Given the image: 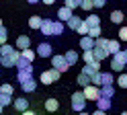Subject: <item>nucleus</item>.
<instances>
[{
	"label": "nucleus",
	"mask_w": 127,
	"mask_h": 115,
	"mask_svg": "<svg viewBox=\"0 0 127 115\" xmlns=\"http://www.w3.org/2000/svg\"><path fill=\"white\" fill-rule=\"evenodd\" d=\"M125 64H127L125 52H123V49H119V52L113 54V58H111V72H123Z\"/></svg>",
	"instance_id": "obj_1"
},
{
	"label": "nucleus",
	"mask_w": 127,
	"mask_h": 115,
	"mask_svg": "<svg viewBox=\"0 0 127 115\" xmlns=\"http://www.w3.org/2000/svg\"><path fill=\"white\" fill-rule=\"evenodd\" d=\"M90 80H92V84H96V86H105V84H113V82H115L113 72H100V70L94 74Z\"/></svg>",
	"instance_id": "obj_2"
},
{
	"label": "nucleus",
	"mask_w": 127,
	"mask_h": 115,
	"mask_svg": "<svg viewBox=\"0 0 127 115\" xmlns=\"http://www.w3.org/2000/svg\"><path fill=\"white\" fill-rule=\"evenodd\" d=\"M19 56H21V49H14V52H10V54L0 56V66H2V68H14Z\"/></svg>",
	"instance_id": "obj_3"
},
{
	"label": "nucleus",
	"mask_w": 127,
	"mask_h": 115,
	"mask_svg": "<svg viewBox=\"0 0 127 115\" xmlns=\"http://www.w3.org/2000/svg\"><path fill=\"white\" fill-rule=\"evenodd\" d=\"M86 97H84V93L82 90H78V93H74L72 95V109L76 111V113H80V111H84L86 109Z\"/></svg>",
	"instance_id": "obj_4"
},
{
	"label": "nucleus",
	"mask_w": 127,
	"mask_h": 115,
	"mask_svg": "<svg viewBox=\"0 0 127 115\" xmlns=\"http://www.w3.org/2000/svg\"><path fill=\"white\" fill-rule=\"evenodd\" d=\"M60 74H62V72H58L55 68H51V70H45V72H41L39 80H41L43 84H53L55 80H60Z\"/></svg>",
	"instance_id": "obj_5"
},
{
	"label": "nucleus",
	"mask_w": 127,
	"mask_h": 115,
	"mask_svg": "<svg viewBox=\"0 0 127 115\" xmlns=\"http://www.w3.org/2000/svg\"><path fill=\"white\" fill-rule=\"evenodd\" d=\"M51 68H55L58 72H68L70 64L66 62V58H64V56H51Z\"/></svg>",
	"instance_id": "obj_6"
},
{
	"label": "nucleus",
	"mask_w": 127,
	"mask_h": 115,
	"mask_svg": "<svg viewBox=\"0 0 127 115\" xmlns=\"http://www.w3.org/2000/svg\"><path fill=\"white\" fill-rule=\"evenodd\" d=\"M82 93H84V97H86V101H96V99L100 97V88H98L96 84H92V82H90L88 86H84Z\"/></svg>",
	"instance_id": "obj_7"
},
{
	"label": "nucleus",
	"mask_w": 127,
	"mask_h": 115,
	"mask_svg": "<svg viewBox=\"0 0 127 115\" xmlns=\"http://www.w3.org/2000/svg\"><path fill=\"white\" fill-rule=\"evenodd\" d=\"M37 56L39 58H51L53 56V47L47 43V41H41V43L37 45Z\"/></svg>",
	"instance_id": "obj_8"
},
{
	"label": "nucleus",
	"mask_w": 127,
	"mask_h": 115,
	"mask_svg": "<svg viewBox=\"0 0 127 115\" xmlns=\"http://www.w3.org/2000/svg\"><path fill=\"white\" fill-rule=\"evenodd\" d=\"M33 78V64H27L25 68H19V74H17V80L23 82V80H29Z\"/></svg>",
	"instance_id": "obj_9"
},
{
	"label": "nucleus",
	"mask_w": 127,
	"mask_h": 115,
	"mask_svg": "<svg viewBox=\"0 0 127 115\" xmlns=\"http://www.w3.org/2000/svg\"><path fill=\"white\" fill-rule=\"evenodd\" d=\"M98 70H100V62H98V60H94V62H90V64H84V68H82V72L88 74L90 78H92Z\"/></svg>",
	"instance_id": "obj_10"
},
{
	"label": "nucleus",
	"mask_w": 127,
	"mask_h": 115,
	"mask_svg": "<svg viewBox=\"0 0 127 115\" xmlns=\"http://www.w3.org/2000/svg\"><path fill=\"white\" fill-rule=\"evenodd\" d=\"M21 88H23V93H35V90H37V80L35 78L23 80L21 82Z\"/></svg>",
	"instance_id": "obj_11"
},
{
	"label": "nucleus",
	"mask_w": 127,
	"mask_h": 115,
	"mask_svg": "<svg viewBox=\"0 0 127 115\" xmlns=\"http://www.w3.org/2000/svg\"><path fill=\"white\" fill-rule=\"evenodd\" d=\"M92 52H94V60H98V62H102L105 58L111 56V54L107 52V47H98V45H94V47H92Z\"/></svg>",
	"instance_id": "obj_12"
},
{
	"label": "nucleus",
	"mask_w": 127,
	"mask_h": 115,
	"mask_svg": "<svg viewBox=\"0 0 127 115\" xmlns=\"http://www.w3.org/2000/svg\"><path fill=\"white\" fill-rule=\"evenodd\" d=\"M12 107H14V109H17L19 113H23L25 109H29V101H27L25 97H21V99H14V101H12Z\"/></svg>",
	"instance_id": "obj_13"
},
{
	"label": "nucleus",
	"mask_w": 127,
	"mask_h": 115,
	"mask_svg": "<svg viewBox=\"0 0 127 115\" xmlns=\"http://www.w3.org/2000/svg\"><path fill=\"white\" fill-rule=\"evenodd\" d=\"M72 14H74V10H72V8H68V6H62L60 10H58V19H60L62 23H66V21H68Z\"/></svg>",
	"instance_id": "obj_14"
},
{
	"label": "nucleus",
	"mask_w": 127,
	"mask_h": 115,
	"mask_svg": "<svg viewBox=\"0 0 127 115\" xmlns=\"http://www.w3.org/2000/svg\"><path fill=\"white\" fill-rule=\"evenodd\" d=\"M14 47H19V49H27V47H31V39H29V35H19Z\"/></svg>",
	"instance_id": "obj_15"
},
{
	"label": "nucleus",
	"mask_w": 127,
	"mask_h": 115,
	"mask_svg": "<svg viewBox=\"0 0 127 115\" xmlns=\"http://www.w3.org/2000/svg\"><path fill=\"white\" fill-rule=\"evenodd\" d=\"M80 47H82V52L84 49H92L94 47V39L90 35H80Z\"/></svg>",
	"instance_id": "obj_16"
},
{
	"label": "nucleus",
	"mask_w": 127,
	"mask_h": 115,
	"mask_svg": "<svg viewBox=\"0 0 127 115\" xmlns=\"http://www.w3.org/2000/svg\"><path fill=\"white\" fill-rule=\"evenodd\" d=\"M94 103H96V109H102V111H109L111 109V99L109 97H98Z\"/></svg>",
	"instance_id": "obj_17"
},
{
	"label": "nucleus",
	"mask_w": 127,
	"mask_h": 115,
	"mask_svg": "<svg viewBox=\"0 0 127 115\" xmlns=\"http://www.w3.org/2000/svg\"><path fill=\"white\" fill-rule=\"evenodd\" d=\"M51 27H53V21H51V19H43V21H41V27H39V31H41L43 35L49 37V35H51Z\"/></svg>",
	"instance_id": "obj_18"
},
{
	"label": "nucleus",
	"mask_w": 127,
	"mask_h": 115,
	"mask_svg": "<svg viewBox=\"0 0 127 115\" xmlns=\"http://www.w3.org/2000/svg\"><path fill=\"white\" fill-rule=\"evenodd\" d=\"M119 49H121V41H117V39H109L107 41V52L113 56V54H117Z\"/></svg>",
	"instance_id": "obj_19"
},
{
	"label": "nucleus",
	"mask_w": 127,
	"mask_h": 115,
	"mask_svg": "<svg viewBox=\"0 0 127 115\" xmlns=\"http://www.w3.org/2000/svg\"><path fill=\"white\" fill-rule=\"evenodd\" d=\"M66 23H68V29L76 31V27H78V25L82 23V19H80V16H78V14H72V16H70V19H68Z\"/></svg>",
	"instance_id": "obj_20"
},
{
	"label": "nucleus",
	"mask_w": 127,
	"mask_h": 115,
	"mask_svg": "<svg viewBox=\"0 0 127 115\" xmlns=\"http://www.w3.org/2000/svg\"><path fill=\"white\" fill-rule=\"evenodd\" d=\"M64 58H66V62L72 66V64H76L78 62V52H74V49H68L66 54H64Z\"/></svg>",
	"instance_id": "obj_21"
},
{
	"label": "nucleus",
	"mask_w": 127,
	"mask_h": 115,
	"mask_svg": "<svg viewBox=\"0 0 127 115\" xmlns=\"http://www.w3.org/2000/svg\"><path fill=\"white\" fill-rule=\"evenodd\" d=\"M64 33V23L58 19V21H53V27H51V35H55V37H60Z\"/></svg>",
	"instance_id": "obj_22"
},
{
	"label": "nucleus",
	"mask_w": 127,
	"mask_h": 115,
	"mask_svg": "<svg viewBox=\"0 0 127 115\" xmlns=\"http://www.w3.org/2000/svg\"><path fill=\"white\" fill-rule=\"evenodd\" d=\"M98 88H100V97H109L111 99L115 95V86L113 84H105V86H98Z\"/></svg>",
	"instance_id": "obj_23"
},
{
	"label": "nucleus",
	"mask_w": 127,
	"mask_h": 115,
	"mask_svg": "<svg viewBox=\"0 0 127 115\" xmlns=\"http://www.w3.org/2000/svg\"><path fill=\"white\" fill-rule=\"evenodd\" d=\"M41 16H39V14H33V16H31V19H29V27L31 29H35V31H39V27H41Z\"/></svg>",
	"instance_id": "obj_24"
},
{
	"label": "nucleus",
	"mask_w": 127,
	"mask_h": 115,
	"mask_svg": "<svg viewBox=\"0 0 127 115\" xmlns=\"http://www.w3.org/2000/svg\"><path fill=\"white\" fill-rule=\"evenodd\" d=\"M45 109L49 111V113H55V111L60 109V103L55 101V99H47V101H45Z\"/></svg>",
	"instance_id": "obj_25"
},
{
	"label": "nucleus",
	"mask_w": 127,
	"mask_h": 115,
	"mask_svg": "<svg viewBox=\"0 0 127 115\" xmlns=\"http://www.w3.org/2000/svg\"><path fill=\"white\" fill-rule=\"evenodd\" d=\"M76 82H78V84H80V86H88L90 84V76H88V74H84V72H80V74H78V78H76Z\"/></svg>",
	"instance_id": "obj_26"
},
{
	"label": "nucleus",
	"mask_w": 127,
	"mask_h": 115,
	"mask_svg": "<svg viewBox=\"0 0 127 115\" xmlns=\"http://www.w3.org/2000/svg\"><path fill=\"white\" fill-rule=\"evenodd\" d=\"M84 23L88 25V27H96V25H100V19H98V14H88L84 19Z\"/></svg>",
	"instance_id": "obj_27"
},
{
	"label": "nucleus",
	"mask_w": 127,
	"mask_h": 115,
	"mask_svg": "<svg viewBox=\"0 0 127 115\" xmlns=\"http://www.w3.org/2000/svg\"><path fill=\"white\" fill-rule=\"evenodd\" d=\"M21 58H25L27 62H33L35 60V52L31 47H27V49H21Z\"/></svg>",
	"instance_id": "obj_28"
},
{
	"label": "nucleus",
	"mask_w": 127,
	"mask_h": 115,
	"mask_svg": "<svg viewBox=\"0 0 127 115\" xmlns=\"http://www.w3.org/2000/svg\"><path fill=\"white\" fill-rule=\"evenodd\" d=\"M111 23L121 25V23H123V12H121V10H113V12H111Z\"/></svg>",
	"instance_id": "obj_29"
},
{
	"label": "nucleus",
	"mask_w": 127,
	"mask_h": 115,
	"mask_svg": "<svg viewBox=\"0 0 127 115\" xmlns=\"http://www.w3.org/2000/svg\"><path fill=\"white\" fill-rule=\"evenodd\" d=\"M82 60H84V64L94 62V52H92V49H84V52H82Z\"/></svg>",
	"instance_id": "obj_30"
},
{
	"label": "nucleus",
	"mask_w": 127,
	"mask_h": 115,
	"mask_svg": "<svg viewBox=\"0 0 127 115\" xmlns=\"http://www.w3.org/2000/svg\"><path fill=\"white\" fill-rule=\"evenodd\" d=\"M100 33H102V29H100V25H96V27H88V35H90L92 39H96V37H100Z\"/></svg>",
	"instance_id": "obj_31"
},
{
	"label": "nucleus",
	"mask_w": 127,
	"mask_h": 115,
	"mask_svg": "<svg viewBox=\"0 0 127 115\" xmlns=\"http://www.w3.org/2000/svg\"><path fill=\"white\" fill-rule=\"evenodd\" d=\"M117 86H119V88H127V74H125V72L119 74V78H117Z\"/></svg>",
	"instance_id": "obj_32"
},
{
	"label": "nucleus",
	"mask_w": 127,
	"mask_h": 115,
	"mask_svg": "<svg viewBox=\"0 0 127 115\" xmlns=\"http://www.w3.org/2000/svg\"><path fill=\"white\" fill-rule=\"evenodd\" d=\"M76 33H78V35H88V25L84 23V19H82V23L76 27Z\"/></svg>",
	"instance_id": "obj_33"
},
{
	"label": "nucleus",
	"mask_w": 127,
	"mask_h": 115,
	"mask_svg": "<svg viewBox=\"0 0 127 115\" xmlns=\"http://www.w3.org/2000/svg\"><path fill=\"white\" fill-rule=\"evenodd\" d=\"M0 93L2 95H14V88H12V84H0Z\"/></svg>",
	"instance_id": "obj_34"
},
{
	"label": "nucleus",
	"mask_w": 127,
	"mask_h": 115,
	"mask_svg": "<svg viewBox=\"0 0 127 115\" xmlns=\"http://www.w3.org/2000/svg\"><path fill=\"white\" fill-rule=\"evenodd\" d=\"M0 105H2V107L12 105V97H10V95H2V93H0Z\"/></svg>",
	"instance_id": "obj_35"
},
{
	"label": "nucleus",
	"mask_w": 127,
	"mask_h": 115,
	"mask_svg": "<svg viewBox=\"0 0 127 115\" xmlns=\"http://www.w3.org/2000/svg\"><path fill=\"white\" fill-rule=\"evenodd\" d=\"M17 47H12V45H8V43H2L0 45V56H4V54H10V52H14Z\"/></svg>",
	"instance_id": "obj_36"
},
{
	"label": "nucleus",
	"mask_w": 127,
	"mask_h": 115,
	"mask_svg": "<svg viewBox=\"0 0 127 115\" xmlns=\"http://www.w3.org/2000/svg\"><path fill=\"white\" fill-rule=\"evenodd\" d=\"M80 8H82V10H86V12H88V10H92V0H82V2H80Z\"/></svg>",
	"instance_id": "obj_37"
},
{
	"label": "nucleus",
	"mask_w": 127,
	"mask_h": 115,
	"mask_svg": "<svg viewBox=\"0 0 127 115\" xmlns=\"http://www.w3.org/2000/svg\"><path fill=\"white\" fill-rule=\"evenodd\" d=\"M6 39H8V31H6L2 25H0V45H2V43H6Z\"/></svg>",
	"instance_id": "obj_38"
},
{
	"label": "nucleus",
	"mask_w": 127,
	"mask_h": 115,
	"mask_svg": "<svg viewBox=\"0 0 127 115\" xmlns=\"http://www.w3.org/2000/svg\"><path fill=\"white\" fill-rule=\"evenodd\" d=\"M64 6H68V8H80V4H78V0H66V2H64Z\"/></svg>",
	"instance_id": "obj_39"
},
{
	"label": "nucleus",
	"mask_w": 127,
	"mask_h": 115,
	"mask_svg": "<svg viewBox=\"0 0 127 115\" xmlns=\"http://www.w3.org/2000/svg\"><path fill=\"white\" fill-rule=\"evenodd\" d=\"M119 41H127V27L119 29Z\"/></svg>",
	"instance_id": "obj_40"
},
{
	"label": "nucleus",
	"mask_w": 127,
	"mask_h": 115,
	"mask_svg": "<svg viewBox=\"0 0 127 115\" xmlns=\"http://www.w3.org/2000/svg\"><path fill=\"white\" fill-rule=\"evenodd\" d=\"M105 4H107V0H92V6L94 8H102Z\"/></svg>",
	"instance_id": "obj_41"
},
{
	"label": "nucleus",
	"mask_w": 127,
	"mask_h": 115,
	"mask_svg": "<svg viewBox=\"0 0 127 115\" xmlns=\"http://www.w3.org/2000/svg\"><path fill=\"white\" fill-rule=\"evenodd\" d=\"M90 115H107V111H102V109H96L94 113H90Z\"/></svg>",
	"instance_id": "obj_42"
},
{
	"label": "nucleus",
	"mask_w": 127,
	"mask_h": 115,
	"mask_svg": "<svg viewBox=\"0 0 127 115\" xmlns=\"http://www.w3.org/2000/svg\"><path fill=\"white\" fill-rule=\"evenodd\" d=\"M23 115H35V111H31V109H25V111H23Z\"/></svg>",
	"instance_id": "obj_43"
},
{
	"label": "nucleus",
	"mask_w": 127,
	"mask_h": 115,
	"mask_svg": "<svg viewBox=\"0 0 127 115\" xmlns=\"http://www.w3.org/2000/svg\"><path fill=\"white\" fill-rule=\"evenodd\" d=\"M41 2H43V4H47V6H51V4L55 2V0H41Z\"/></svg>",
	"instance_id": "obj_44"
},
{
	"label": "nucleus",
	"mask_w": 127,
	"mask_h": 115,
	"mask_svg": "<svg viewBox=\"0 0 127 115\" xmlns=\"http://www.w3.org/2000/svg\"><path fill=\"white\" fill-rule=\"evenodd\" d=\"M27 2H29V4H37L39 0H27Z\"/></svg>",
	"instance_id": "obj_45"
},
{
	"label": "nucleus",
	"mask_w": 127,
	"mask_h": 115,
	"mask_svg": "<svg viewBox=\"0 0 127 115\" xmlns=\"http://www.w3.org/2000/svg\"><path fill=\"white\" fill-rule=\"evenodd\" d=\"M78 115H90V113H86V109H84V111H80V113H78Z\"/></svg>",
	"instance_id": "obj_46"
},
{
	"label": "nucleus",
	"mask_w": 127,
	"mask_h": 115,
	"mask_svg": "<svg viewBox=\"0 0 127 115\" xmlns=\"http://www.w3.org/2000/svg\"><path fill=\"white\" fill-rule=\"evenodd\" d=\"M2 109H4V107H2V105H0V115H2Z\"/></svg>",
	"instance_id": "obj_47"
},
{
	"label": "nucleus",
	"mask_w": 127,
	"mask_h": 115,
	"mask_svg": "<svg viewBox=\"0 0 127 115\" xmlns=\"http://www.w3.org/2000/svg\"><path fill=\"white\" fill-rule=\"evenodd\" d=\"M121 115H127V111H123V113H121Z\"/></svg>",
	"instance_id": "obj_48"
},
{
	"label": "nucleus",
	"mask_w": 127,
	"mask_h": 115,
	"mask_svg": "<svg viewBox=\"0 0 127 115\" xmlns=\"http://www.w3.org/2000/svg\"><path fill=\"white\" fill-rule=\"evenodd\" d=\"M125 58H127V49H125Z\"/></svg>",
	"instance_id": "obj_49"
},
{
	"label": "nucleus",
	"mask_w": 127,
	"mask_h": 115,
	"mask_svg": "<svg viewBox=\"0 0 127 115\" xmlns=\"http://www.w3.org/2000/svg\"><path fill=\"white\" fill-rule=\"evenodd\" d=\"M80 2H82V0H78V4H80Z\"/></svg>",
	"instance_id": "obj_50"
},
{
	"label": "nucleus",
	"mask_w": 127,
	"mask_h": 115,
	"mask_svg": "<svg viewBox=\"0 0 127 115\" xmlns=\"http://www.w3.org/2000/svg\"><path fill=\"white\" fill-rule=\"evenodd\" d=\"M0 25H2V19H0Z\"/></svg>",
	"instance_id": "obj_51"
},
{
	"label": "nucleus",
	"mask_w": 127,
	"mask_h": 115,
	"mask_svg": "<svg viewBox=\"0 0 127 115\" xmlns=\"http://www.w3.org/2000/svg\"><path fill=\"white\" fill-rule=\"evenodd\" d=\"M0 70H2V66H0Z\"/></svg>",
	"instance_id": "obj_52"
}]
</instances>
